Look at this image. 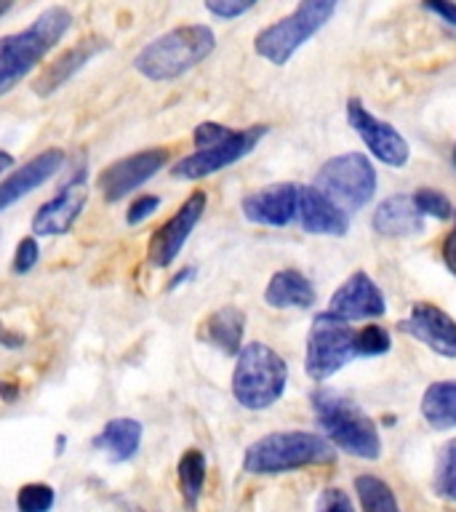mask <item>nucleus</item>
<instances>
[{
	"mask_svg": "<svg viewBox=\"0 0 456 512\" xmlns=\"http://www.w3.org/2000/svg\"><path fill=\"white\" fill-rule=\"evenodd\" d=\"M230 134L232 128L222 126V123H200V126L195 128V134H192V142H195L198 150H208V147L224 142Z\"/></svg>",
	"mask_w": 456,
	"mask_h": 512,
	"instance_id": "obj_33",
	"label": "nucleus"
},
{
	"mask_svg": "<svg viewBox=\"0 0 456 512\" xmlns=\"http://www.w3.org/2000/svg\"><path fill=\"white\" fill-rule=\"evenodd\" d=\"M254 3L248 0V3H240V0H208L206 11L208 14L219 16V19H238L246 11H251Z\"/></svg>",
	"mask_w": 456,
	"mask_h": 512,
	"instance_id": "obj_34",
	"label": "nucleus"
},
{
	"mask_svg": "<svg viewBox=\"0 0 456 512\" xmlns=\"http://www.w3.org/2000/svg\"><path fill=\"white\" fill-rule=\"evenodd\" d=\"M216 48V35L208 24H182L163 32L134 56V70L152 83L174 80L198 67Z\"/></svg>",
	"mask_w": 456,
	"mask_h": 512,
	"instance_id": "obj_2",
	"label": "nucleus"
},
{
	"mask_svg": "<svg viewBox=\"0 0 456 512\" xmlns=\"http://www.w3.org/2000/svg\"><path fill=\"white\" fill-rule=\"evenodd\" d=\"M315 299H318L315 286L299 270L275 272L267 288H264V302L275 307V310H291V307L307 310V307L315 304Z\"/></svg>",
	"mask_w": 456,
	"mask_h": 512,
	"instance_id": "obj_23",
	"label": "nucleus"
},
{
	"mask_svg": "<svg viewBox=\"0 0 456 512\" xmlns=\"http://www.w3.org/2000/svg\"><path fill=\"white\" fill-rule=\"evenodd\" d=\"M392 347L390 334L384 331L382 326H363L355 334V355H366V358H374V355H384V352Z\"/></svg>",
	"mask_w": 456,
	"mask_h": 512,
	"instance_id": "obj_30",
	"label": "nucleus"
},
{
	"mask_svg": "<svg viewBox=\"0 0 456 512\" xmlns=\"http://www.w3.org/2000/svg\"><path fill=\"white\" fill-rule=\"evenodd\" d=\"M355 494H358L363 512H400L392 488L376 475H358L355 478Z\"/></svg>",
	"mask_w": 456,
	"mask_h": 512,
	"instance_id": "obj_26",
	"label": "nucleus"
},
{
	"mask_svg": "<svg viewBox=\"0 0 456 512\" xmlns=\"http://www.w3.org/2000/svg\"><path fill=\"white\" fill-rule=\"evenodd\" d=\"M331 462H334V448L323 435L288 430L270 432V435L254 440L243 456V470L251 472V475H278V472Z\"/></svg>",
	"mask_w": 456,
	"mask_h": 512,
	"instance_id": "obj_4",
	"label": "nucleus"
},
{
	"mask_svg": "<svg viewBox=\"0 0 456 512\" xmlns=\"http://www.w3.org/2000/svg\"><path fill=\"white\" fill-rule=\"evenodd\" d=\"M86 179V166L75 168L54 198L46 200L35 211V216H32V235L35 238H56V235H64V232L72 230V224L78 222V216L83 214V208L88 203Z\"/></svg>",
	"mask_w": 456,
	"mask_h": 512,
	"instance_id": "obj_11",
	"label": "nucleus"
},
{
	"mask_svg": "<svg viewBox=\"0 0 456 512\" xmlns=\"http://www.w3.org/2000/svg\"><path fill=\"white\" fill-rule=\"evenodd\" d=\"M355 328L331 312L315 315L304 347V368L315 382H326L355 358Z\"/></svg>",
	"mask_w": 456,
	"mask_h": 512,
	"instance_id": "obj_8",
	"label": "nucleus"
},
{
	"mask_svg": "<svg viewBox=\"0 0 456 512\" xmlns=\"http://www.w3.org/2000/svg\"><path fill=\"white\" fill-rule=\"evenodd\" d=\"M40 262V246L35 235H27L24 240H19V246L14 251V262H11V270L16 275H27V272L35 270V264Z\"/></svg>",
	"mask_w": 456,
	"mask_h": 512,
	"instance_id": "obj_31",
	"label": "nucleus"
},
{
	"mask_svg": "<svg viewBox=\"0 0 456 512\" xmlns=\"http://www.w3.org/2000/svg\"><path fill=\"white\" fill-rule=\"evenodd\" d=\"M443 262H446L448 272L456 278V227L443 240Z\"/></svg>",
	"mask_w": 456,
	"mask_h": 512,
	"instance_id": "obj_37",
	"label": "nucleus"
},
{
	"mask_svg": "<svg viewBox=\"0 0 456 512\" xmlns=\"http://www.w3.org/2000/svg\"><path fill=\"white\" fill-rule=\"evenodd\" d=\"M64 150L62 147H48L40 155L30 158L27 163H22L19 168H14L11 174L0 182V214L11 208L14 203H19L22 198H27L32 190H38L43 184L62 171L64 166Z\"/></svg>",
	"mask_w": 456,
	"mask_h": 512,
	"instance_id": "obj_16",
	"label": "nucleus"
},
{
	"mask_svg": "<svg viewBox=\"0 0 456 512\" xmlns=\"http://www.w3.org/2000/svg\"><path fill=\"white\" fill-rule=\"evenodd\" d=\"M384 310H387L384 294L366 272H355V275L344 280L331 296V304H328V312L344 320V323L382 318Z\"/></svg>",
	"mask_w": 456,
	"mask_h": 512,
	"instance_id": "obj_15",
	"label": "nucleus"
},
{
	"mask_svg": "<svg viewBox=\"0 0 456 512\" xmlns=\"http://www.w3.org/2000/svg\"><path fill=\"white\" fill-rule=\"evenodd\" d=\"M347 120L350 126L355 128V134L363 139L368 150L374 158H379L382 163L392 168H400L408 163V142L398 134V128H392L390 123L374 118L371 112L363 107L360 99H350L347 102Z\"/></svg>",
	"mask_w": 456,
	"mask_h": 512,
	"instance_id": "obj_13",
	"label": "nucleus"
},
{
	"mask_svg": "<svg viewBox=\"0 0 456 512\" xmlns=\"http://www.w3.org/2000/svg\"><path fill=\"white\" fill-rule=\"evenodd\" d=\"M411 200H414L416 211L422 216H435V219H451V216H454L451 200H448L440 190L422 187V190H416L414 195H411Z\"/></svg>",
	"mask_w": 456,
	"mask_h": 512,
	"instance_id": "obj_29",
	"label": "nucleus"
},
{
	"mask_svg": "<svg viewBox=\"0 0 456 512\" xmlns=\"http://www.w3.org/2000/svg\"><path fill=\"white\" fill-rule=\"evenodd\" d=\"M160 208V198L158 195H150V192H144V195H139V198L131 200V206H128L126 211V222L131 224V227H136V224L147 222L155 211Z\"/></svg>",
	"mask_w": 456,
	"mask_h": 512,
	"instance_id": "obj_32",
	"label": "nucleus"
},
{
	"mask_svg": "<svg viewBox=\"0 0 456 512\" xmlns=\"http://www.w3.org/2000/svg\"><path fill=\"white\" fill-rule=\"evenodd\" d=\"M334 0H304L288 16L264 27L254 40L256 54L270 64H288V59L334 16Z\"/></svg>",
	"mask_w": 456,
	"mask_h": 512,
	"instance_id": "obj_6",
	"label": "nucleus"
},
{
	"mask_svg": "<svg viewBox=\"0 0 456 512\" xmlns=\"http://www.w3.org/2000/svg\"><path fill=\"white\" fill-rule=\"evenodd\" d=\"M104 48H107V40L104 38L80 40V43H75L72 48H67L62 56H56L54 62L40 72L38 78H35V83H32V91L38 96L56 94V91H59L64 83H70V80L75 78L96 54H102Z\"/></svg>",
	"mask_w": 456,
	"mask_h": 512,
	"instance_id": "obj_18",
	"label": "nucleus"
},
{
	"mask_svg": "<svg viewBox=\"0 0 456 512\" xmlns=\"http://www.w3.org/2000/svg\"><path fill=\"white\" fill-rule=\"evenodd\" d=\"M422 416L435 430H454L456 427V379L435 382L427 387L422 398Z\"/></svg>",
	"mask_w": 456,
	"mask_h": 512,
	"instance_id": "obj_24",
	"label": "nucleus"
},
{
	"mask_svg": "<svg viewBox=\"0 0 456 512\" xmlns=\"http://www.w3.org/2000/svg\"><path fill=\"white\" fill-rule=\"evenodd\" d=\"M144 427L139 419H131V416H115L110 422L104 424L102 430L96 432L91 446L96 451H104L110 456V462L123 464L128 459H134L139 454V446H142Z\"/></svg>",
	"mask_w": 456,
	"mask_h": 512,
	"instance_id": "obj_20",
	"label": "nucleus"
},
{
	"mask_svg": "<svg viewBox=\"0 0 456 512\" xmlns=\"http://www.w3.org/2000/svg\"><path fill=\"white\" fill-rule=\"evenodd\" d=\"M243 331H246V315L238 307H219L203 320L200 328V339L216 350H222L224 355H235L238 358L243 350Z\"/></svg>",
	"mask_w": 456,
	"mask_h": 512,
	"instance_id": "obj_22",
	"label": "nucleus"
},
{
	"mask_svg": "<svg viewBox=\"0 0 456 512\" xmlns=\"http://www.w3.org/2000/svg\"><path fill=\"white\" fill-rule=\"evenodd\" d=\"M176 475H179L184 504L190 510H195L200 502V494H203V486H206V456H203V451L200 448H187L182 459H179Z\"/></svg>",
	"mask_w": 456,
	"mask_h": 512,
	"instance_id": "obj_25",
	"label": "nucleus"
},
{
	"mask_svg": "<svg viewBox=\"0 0 456 512\" xmlns=\"http://www.w3.org/2000/svg\"><path fill=\"white\" fill-rule=\"evenodd\" d=\"M315 187L331 203L342 208L344 214H350L374 198L376 171L363 152H347V155H336L320 166Z\"/></svg>",
	"mask_w": 456,
	"mask_h": 512,
	"instance_id": "obj_7",
	"label": "nucleus"
},
{
	"mask_svg": "<svg viewBox=\"0 0 456 512\" xmlns=\"http://www.w3.org/2000/svg\"><path fill=\"white\" fill-rule=\"evenodd\" d=\"M14 163H16L14 155H11V152L3 150V147H0V176L6 174L8 168H14Z\"/></svg>",
	"mask_w": 456,
	"mask_h": 512,
	"instance_id": "obj_40",
	"label": "nucleus"
},
{
	"mask_svg": "<svg viewBox=\"0 0 456 512\" xmlns=\"http://www.w3.org/2000/svg\"><path fill=\"white\" fill-rule=\"evenodd\" d=\"M243 216L254 224H270V227H286L299 216V184L278 182L256 190L240 203Z\"/></svg>",
	"mask_w": 456,
	"mask_h": 512,
	"instance_id": "obj_17",
	"label": "nucleus"
},
{
	"mask_svg": "<svg viewBox=\"0 0 456 512\" xmlns=\"http://www.w3.org/2000/svg\"><path fill=\"white\" fill-rule=\"evenodd\" d=\"M398 328L443 358H456V320L435 304H414Z\"/></svg>",
	"mask_w": 456,
	"mask_h": 512,
	"instance_id": "obj_14",
	"label": "nucleus"
},
{
	"mask_svg": "<svg viewBox=\"0 0 456 512\" xmlns=\"http://www.w3.org/2000/svg\"><path fill=\"white\" fill-rule=\"evenodd\" d=\"M454 163H456V152H454Z\"/></svg>",
	"mask_w": 456,
	"mask_h": 512,
	"instance_id": "obj_43",
	"label": "nucleus"
},
{
	"mask_svg": "<svg viewBox=\"0 0 456 512\" xmlns=\"http://www.w3.org/2000/svg\"><path fill=\"white\" fill-rule=\"evenodd\" d=\"M8 11H11V3H8V0H0V16L8 14Z\"/></svg>",
	"mask_w": 456,
	"mask_h": 512,
	"instance_id": "obj_42",
	"label": "nucleus"
},
{
	"mask_svg": "<svg viewBox=\"0 0 456 512\" xmlns=\"http://www.w3.org/2000/svg\"><path fill=\"white\" fill-rule=\"evenodd\" d=\"M424 8L427 11H432V14H438L440 19L446 24H451V27H456V3H443V0H435V3H424Z\"/></svg>",
	"mask_w": 456,
	"mask_h": 512,
	"instance_id": "obj_36",
	"label": "nucleus"
},
{
	"mask_svg": "<svg viewBox=\"0 0 456 512\" xmlns=\"http://www.w3.org/2000/svg\"><path fill=\"white\" fill-rule=\"evenodd\" d=\"M318 512H355L352 499L344 494L342 488H328L326 494L320 496Z\"/></svg>",
	"mask_w": 456,
	"mask_h": 512,
	"instance_id": "obj_35",
	"label": "nucleus"
},
{
	"mask_svg": "<svg viewBox=\"0 0 456 512\" xmlns=\"http://www.w3.org/2000/svg\"><path fill=\"white\" fill-rule=\"evenodd\" d=\"M296 219L302 222V227L310 235L342 238L344 232L350 230V216L344 214L336 203H331L315 184L299 187V216Z\"/></svg>",
	"mask_w": 456,
	"mask_h": 512,
	"instance_id": "obj_19",
	"label": "nucleus"
},
{
	"mask_svg": "<svg viewBox=\"0 0 456 512\" xmlns=\"http://www.w3.org/2000/svg\"><path fill=\"white\" fill-rule=\"evenodd\" d=\"M0 392H3V398H6V400H14L16 395H19V384H16V387H11V390H8L6 382H0Z\"/></svg>",
	"mask_w": 456,
	"mask_h": 512,
	"instance_id": "obj_41",
	"label": "nucleus"
},
{
	"mask_svg": "<svg viewBox=\"0 0 456 512\" xmlns=\"http://www.w3.org/2000/svg\"><path fill=\"white\" fill-rule=\"evenodd\" d=\"M267 134V126H251L243 128V131H232L224 142L208 147V150H195L192 155L182 158L171 168V174L176 179H187V182H195V179H203V176H211L222 168L238 163L240 158H246L248 152L254 150L256 144L262 142V136Z\"/></svg>",
	"mask_w": 456,
	"mask_h": 512,
	"instance_id": "obj_10",
	"label": "nucleus"
},
{
	"mask_svg": "<svg viewBox=\"0 0 456 512\" xmlns=\"http://www.w3.org/2000/svg\"><path fill=\"white\" fill-rule=\"evenodd\" d=\"M288 384V366L278 352L262 342H251L240 350L232 371V395L248 411L275 406Z\"/></svg>",
	"mask_w": 456,
	"mask_h": 512,
	"instance_id": "obj_5",
	"label": "nucleus"
},
{
	"mask_svg": "<svg viewBox=\"0 0 456 512\" xmlns=\"http://www.w3.org/2000/svg\"><path fill=\"white\" fill-rule=\"evenodd\" d=\"M432 488L435 494L456 502V438L443 443L435 459V475H432Z\"/></svg>",
	"mask_w": 456,
	"mask_h": 512,
	"instance_id": "obj_27",
	"label": "nucleus"
},
{
	"mask_svg": "<svg viewBox=\"0 0 456 512\" xmlns=\"http://www.w3.org/2000/svg\"><path fill=\"white\" fill-rule=\"evenodd\" d=\"M374 230L384 238H411L424 232V216L416 211L411 195H392L374 211Z\"/></svg>",
	"mask_w": 456,
	"mask_h": 512,
	"instance_id": "obj_21",
	"label": "nucleus"
},
{
	"mask_svg": "<svg viewBox=\"0 0 456 512\" xmlns=\"http://www.w3.org/2000/svg\"><path fill=\"white\" fill-rule=\"evenodd\" d=\"M206 203V192H192L190 198L182 203V208L166 224H160L158 230L152 232L150 246H147V262L152 267H168V264H174V259L184 248L192 230L198 227L200 216L206 211Z\"/></svg>",
	"mask_w": 456,
	"mask_h": 512,
	"instance_id": "obj_12",
	"label": "nucleus"
},
{
	"mask_svg": "<svg viewBox=\"0 0 456 512\" xmlns=\"http://www.w3.org/2000/svg\"><path fill=\"white\" fill-rule=\"evenodd\" d=\"M54 502L56 491L48 483H24L16 491V512H51Z\"/></svg>",
	"mask_w": 456,
	"mask_h": 512,
	"instance_id": "obj_28",
	"label": "nucleus"
},
{
	"mask_svg": "<svg viewBox=\"0 0 456 512\" xmlns=\"http://www.w3.org/2000/svg\"><path fill=\"white\" fill-rule=\"evenodd\" d=\"M192 275H195V267H184L182 272H176L174 280L168 283V291H174V288H179V286H182V283L192 280Z\"/></svg>",
	"mask_w": 456,
	"mask_h": 512,
	"instance_id": "obj_39",
	"label": "nucleus"
},
{
	"mask_svg": "<svg viewBox=\"0 0 456 512\" xmlns=\"http://www.w3.org/2000/svg\"><path fill=\"white\" fill-rule=\"evenodd\" d=\"M72 22L75 16L67 6H48L32 19L30 27L0 38V96L14 91L35 67L43 64V59L67 38Z\"/></svg>",
	"mask_w": 456,
	"mask_h": 512,
	"instance_id": "obj_1",
	"label": "nucleus"
},
{
	"mask_svg": "<svg viewBox=\"0 0 456 512\" xmlns=\"http://www.w3.org/2000/svg\"><path fill=\"white\" fill-rule=\"evenodd\" d=\"M312 406L320 430L326 432L328 443L342 448L358 459H379L382 454V440L376 432V424L363 408L336 390H315L312 392Z\"/></svg>",
	"mask_w": 456,
	"mask_h": 512,
	"instance_id": "obj_3",
	"label": "nucleus"
},
{
	"mask_svg": "<svg viewBox=\"0 0 456 512\" xmlns=\"http://www.w3.org/2000/svg\"><path fill=\"white\" fill-rule=\"evenodd\" d=\"M168 158H171V152L166 147H150V150L126 155V158L110 163L102 174L96 176V190L102 192L107 203H118V200L126 198L128 192L139 190L158 171H163L168 166Z\"/></svg>",
	"mask_w": 456,
	"mask_h": 512,
	"instance_id": "obj_9",
	"label": "nucleus"
},
{
	"mask_svg": "<svg viewBox=\"0 0 456 512\" xmlns=\"http://www.w3.org/2000/svg\"><path fill=\"white\" fill-rule=\"evenodd\" d=\"M0 344H3V347H11V350H19V347H24V336L8 331V328L0 323Z\"/></svg>",
	"mask_w": 456,
	"mask_h": 512,
	"instance_id": "obj_38",
	"label": "nucleus"
}]
</instances>
